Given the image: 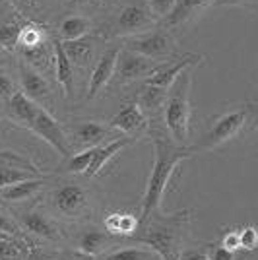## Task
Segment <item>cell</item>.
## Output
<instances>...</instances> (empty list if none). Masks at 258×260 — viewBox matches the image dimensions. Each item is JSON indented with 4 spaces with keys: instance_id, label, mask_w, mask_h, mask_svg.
I'll list each match as a JSON object with an SVG mask.
<instances>
[{
    "instance_id": "cell-1",
    "label": "cell",
    "mask_w": 258,
    "mask_h": 260,
    "mask_svg": "<svg viewBox=\"0 0 258 260\" xmlns=\"http://www.w3.org/2000/svg\"><path fill=\"white\" fill-rule=\"evenodd\" d=\"M192 221V208H184L173 214L155 212L144 223H140V228L130 239L151 249L159 256V260H177L190 235Z\"/></svg>"
},
{
    "instance_id": "cell-2",
    "label": "cell",
    "mask_w": 258,
    "mask_h": 260,
    "mask_svg": "<svg viewBox=\"0 0 258 260\" xmlns=\"http://www.w3.org/2000/svg\"><path fill=\"white\" fill-rule=\"evenodd\" d=\"M151 144H153V165L140 200V214H138L140 223H144L151 214L162 212V204L173 177L177 175L181 163L192 157L186 146H179L162 136H155Z\"/></svg>"
},
{
    "instance_id": "cell-3",
    "label": "cell",
    "mask_w": 258,
    "mask_h": 260,
    "mask_svg": "<svg viewBox=\"0 0 258 260\" xmlns=\"http://www.w3.org/2000/svg\"><path fill=\"white\" fill-rule=\"evenodd\" d=\"M254 120H256V101L250 99L239 105H231L208 124V128L198 138V142H194L192 146H186V148L190 155L221 150L231 142H235L237 138L245 136L254 126Z\"/></svg>"
},
{
    "instance_id": "cell-4",
    "label": "cell",
    "mask_w": 258,
    "mask_h": 260,
    "mask_svg": "<svg viewBox=\"0 0 258 260\" xmlns=\"http://www.w3.org/2000/svg\"><path fill=\"white\" fill-rule=\"evenodd\" d=\"M47 212L60 221L84 223L95 214V200L89 186L80 181H60L47 190Z\"/></svg>"
},
{
    "instance_id": "cell-5",
    "label": "cell",
    "mask_w": 258,
    "mask_h": 260,
    "mask_svg": "<svg viewBox=\"0 0 258 260\" xmlns=\"http://www.w3.org/2000/svg\"><path fill=\"white\" fill-rule=\"evenodd\" d=\"M171 93L163 105V122L169 130L171 138L179 146H186L190 138V120H192V103H190V87H192V68L184 70L177 82L173 84Z\"/></svg>"
},
{
    "instance_id": "cell-6",
    "label": "cell",
    "mask_w": 258,
    "mask_h": 260,
    "mask_svg": "<svg viewBox=\"0 0 258 260\" xmlns=\"http://www.w3.org/2000/svg\"><path fill=\"white\" fill-rule=\"evenodd\" d=\"M14 219L20 225L22 233L35 245H60L64 241V233L58 225V219H54L47 210H41L39 204L14 212Z\"/></svg>"
},
{
    "instance_id": "cell-7",
    "label": "cell",
    "mask_w": 258,
    "mask_h": 260,
    "mask_svg": "<svg viewBox=\"0 0 258 260\" xmlns=\"http://www.w3.org/2000/svg\"><path fill=\"white\" fill-rule=\"evenodd\" d=\"M29 130H31L35 136H39L41 140H45L53 150L60 153L62 157H70L72 155V146H70V140L66 136V128L54 119L53 115L47 111L45 107L39 105L35 117H33L31 124H29Z\"/></svg>"
},
{
    "instance_id": "cell-8",
    "label": "cell",
    "mask_w": 258,
    "mask_h": 260,
    "mask_svg": "<svg viewBox=\"0 0 258 260\" xmlns=\"http://www.w3.org/2000/svg\"><path fill=\"white\" fill-rule=\"evenodd\" d=\"M117 245V237L109 235L105 229H97L93 225H84L72 237V252L80 258L97 260L107 250Z\"/></svg>"
},
{
    "instance_id": "cell-9",
    "label": "cell",
    "mask_w": 258,
    "mask_h": 260,
    "mask_svg": "<svg viewBox=\"0 0 258 260\" xmlns=\"http://www.w3.org/2000/svg\"><path fill=\"white\" fill-rule=\"evenodd\" d=\"M35 177H45L41 167L35 161L14 152H0V188Z\"/></svg>"
},
{
    "instance_id": "cell-10",
    "label": "cell",
    "mask_w": 258,
    "mask_h": 260,
    "mask_svg": "<svg viewBox=\"0 0 258 260\" xmlns=\"http://www.w3.org/2000/svg\"><path fill=\"white\" fill-rule=\"evenodd\" d=\"M109 128L118 130L124 136H128L132 140L146 136L151 130L150 117L142 111V107L138 105V101H128L124 107L118 111L117 115L111 119Z\"/></svg>"
},
{
    "instance_id": "cell-11",
    "label": "cell",
    "mask_w": 258,
    "mask_h": 260,
    "mask_svg": "<svg viewBox=\"0 0 258 260\" xmlns=\"http://www.w3.org/2000/svg\"><path fill=\"white\" fill-rule=\"evenodd\" d=\"M132 53L142 54L150 60H162V58H169L173 56V43L169 33L163 31V29H155V31L144 33L140 37H134L130 39L126 47Z\"/></svg>"
},
{
    "instance_id": "cell-12",
    "label": "cell",
    "mask_w": 258,
    "mask_h": 260,
    "mask_svg": "<svg viewBox=\"0 0 258 260\" xmlns=\"http://www.w3.org/2000/svg\"><path fill=\"white\" fill-rule=\"evenodd\" d=\"M157 68H159V62L150 60V58H146L142 54L132 53L128 49H120L115 76H117L118 84H128V82H134V80L150 78Z\"/></svg>"
},
{
    "instance_id": "cell-13",
    "label": "cell",
    "mask_w": 258,
    "mask_h": 260,
    "mask_svg": "<svg viewBox=\"0 0 258 260\" xmlns=\"http://www.w3.org/2000/svg\"><path fill=\"white\" fill-rule=\"evenodd\" d=\"M66 136L70 140L72 150H87V148H95L105 144L109 136H111V130L107 124L103 122H97V120H80L70 124L66 130Z\"/></svg>"
},
{
    "instance_id": "cell-14",
    "label": "cell",
    "mask_w": 258,
    "mask_h": 260,
    "mask_svg": "<svg viewBox=\"0 0 258 260\" xmlns=\"http://www.w3.org/2000/svg\"><path fill=\"white\" fill-rule=\"evenodd\" d=\"M202 62V56L198 53H186L184 56L177 58L175 62H165V64H159V68L151 74L146 84H151V86L157 87H165V89H171V86L177 82V78L183 74L184 70L188 68H196V66Z\"/></svg>"
},
{
    "instance_id": "cell-15",
    "label": "cell",
    "mask_w": 258,
    "mask_h": 260,
    "mask_svg": "<svg viewBox=\"0 0 258 260\" xmlns=\"http://www.w3.org/2000/svg\"><path fill=\"white\" fill-rule=\"evenodd\" d=\"M118 53H120V47H113V49H109L107 53H103L99 56L97 64L91 70V76H89L87 99H93L95 95H99L111 84V80L115 78V70H117Z\"/></svg>"
},
{
    "instance_id": "cell-16",
    "label": "cell",
    "mask_w": 258,
    "mask_h": 260,
    "mask_svg": "<svg viewBox=\"0 0 258 260\" xmlns=\"http://www.w3.org/2000/svg\"><path fill=\"white\" fill-rule=\"evenodd\" d=\"M153 22V16L150 14V10L142 4H128L124 10L118 14V18L113 22L111 27V35H132L138 33L142 29H146L150 23Z\"/></svg>"
},
{
    "instance_id": "cell-17",
    "label": "cell",
    "mask_w": 258,
    "mask_h": 260,
    "mask_svg": "<svg viewBox=\"0 0 258 260\" xmlns=\"http://www.w3.org/2000/svg\"><path fill=\"white\" fill-rule=\"evenodd\" d=\"M20 91H23L29 99H33L37 105L45 103L47 99H51L53 95V87L49 84V80L39 72L35 70L33 66H29L27 62H20ZM43 107V105H41Z\"/></svg>"
},
{
    "instance_id": "cell-18",
    "label": "cell",
    "mask_w": 258,
    "mask_h": 260,
    "mask_svg": "<svg viewBox=\"0 0 258 260\" xmlns=\"http://www.w3.org/2000/svg\"><path fill=\"white\" fill-rule=\"evenodd\" d=\"M37 109H39V105H37L33 99L27 98L23 91L18 89V91L6 101V105L2 107V111H4V115H8V119L14 120L18 126L29 128L33 117H35V113H37Z\"/></svg>"
},
{
    "instance_id": "cell-19",
    "label": "cell",
    "mask_w": 258,
    "mask_h": 260,
    "mask_svg": "<svg viewBox=\"0 0 258 260\" xmlns=\"http://www.w3.org/2000/svg\"><path fill=\"white\" fill-rule=\"evenodd\" d=\"M53 49H54V78L58 82V86L64 93V99L70 101L74 98V66L68 60L64 54L62 43L58 39H53Z\"/></svg>"
},
{
    "instance_id": "cell-20",
    "label": "cell",
    "mask_w": 258,
    "mask_h": 260,
    "mask_svg": "<svg viewBox=\"0 0 258 260\" xmlns=\"http://www.w3.org/2000/svg\"><path fill=\"white\" fill-rule=\"evenodd\" d=\"M214 0H177L173 10L165 16V27H181L186 22H192Z\"/></svg>"
},
{
    "instance_id": "cell-21",
    "label": "cell",
    "mask_w": 258,
    "mask_h": 260,
    "mask_svg": "<svg viewBox=\"0 0 258 260\" xmlns=\"http://www.w3.org/2000/svg\"><path fill=\"white\" fill-rule=\"evenodd\" d=\"M132 142H134L132 138H128V136H122V138H117V140L105 142V144L97 146L95 155H93V159H91V163H89V167L86 169L84 177H87V179L97 177V175L101 173V171L107 167L109 163H111V159H113L117 153L122 152L126 146H130Z\"/></svg>"
},
{
    "instance_id": "cell-22",
    "label": "cell",
    "mask_w": 258,
    "mask_h": 260,
    "mask_svg": "<svg viewBox=\"0 0 258 260\" xmlns=\"http://www.w3.org/2000/svg\"><path fill=\"white\" fill-rule=\"evenodd\" d=\"M103 228L109 235L117 239H130L136 229L140 228V219L136 214H130V212H109L105 219H103Z\"/></svg>"
},
{
    "instance_id": "cell-23",
    "label": "cell",
    "mask_w": 258,
    "mask_h": 260,
    "mask_svg": "<svg viewBox=\"0 0 258 260\" xmlns=\"http://www.w3.org/2000/svg\"><path fill=\"white\" fill-rule=\"evenodd\" d=\"M45 186H47V179L35 177V179H27L22 183L10 184L6 188H0V198L4 202H10V204H20L23 200H29L35 194H39Z\"/></svg>"
},
{
    "instance_id": "cell-24",
    "label": "cell",
    "mask_w": 258,
    "mask_h": 260,
    "mask_svg": "<svg viewBox=\"0 0 258 260\" xmlns=\"http://www.w3.org/2000/svg\"><path fill=\"white\" fill-rule=\"evenodd\" d=\"M64 54L68 56V60L72 62V66H87L93 58V49L95 43L91 37H80L74 41H60Z\"/></svg>"
},
{
    "instance_id": "cell-25",
    "label": "cell",
    "mask_w": 258,
    "mask_h": 260,
    "mask_svg": "<svg viewBox=\"0 0 258 260\" xmlns=\"http://www.w3.org/2000/svg\"><path fill=\"white\" fill-rule=\"evenodd\" d=\"M47 41H51V37H49V33H47L43 25L37 22H29L22 25L14 51H27V49L39 47V45L47 43Z\"/></svg>"
},
{
    "instance_id": "cell-26",
    "label": "cell",
    "mask_w": 258,
    "mask_h": 260,
    "mask_svg": "<svg viewBox=\"0 0 258 260\" xmlns=\"http://www.w3.org/2000/svg\"><path fill=\"white\" fill-rule=\"evenodd\" d=\"M167 91L165 87H157V86H151V84H144V87L140 89L138 93V105L142 107V111L148 115V113H157L159 109H163L165 101H167Z\"/></svg>"
},
{
    "instance_id": "cell-27",
    "label": "cell",
    "mask_w": 258,
    "mask_h": 260,
    "mask_svg": "<svg viewBox=\"0 0 258 260\" xmlns=\"http://www.w3.org/2000/svg\"><path fill=\"white\" fill-rule=\"evenodd\" d=\"M97 260H159V256L148 247H113Z\"/></svg>"
},
{
    "instance_id": "cell-28",
    "label": "cell",
    "mask_w": 258,
    "mask_h": 260,
    "mask_svg": "<svg viewBox=\"0 0 258 260\" xmlns=\"http://www.w3.org/2000/svg\"><path fill=\"white\" fill-rule=\"evenodd\" d=\"M31 252V245L20 237H6L0 239V260H27Z\"/></svg>"
},
{
    "instance_id": "cell-29",
    "label": "cell",
    "mask_w": 258,
    "mask_h": 260,
    "mask_svg": "<svg viewBox=\"0 0 258 260\" xmlns=\"http://www.w3.org/2000/svg\"><path fill=\"white\" fill-rule=\"evenodd\" d=\"M91 29V23L87 18L82 16H68L62 20L60 27H58V41H74L80 37H86Z\"/></svg>"
},
{
    "instance_id": "cell-30",
    "label": "cell",
    "mask_w": 258,
    "mask_h": 260,
    "mask_svg": "<svg viewBox=\"0 0 258 260\" xmlns=\"http://www.w3.org/2000/svg\"><path fill=\"white\" fill-rule=\"evenodd\" d=\"M95 148H87V150H80L78 153L74 155H70V157H66L64 165H62V173H74V175H80V173H86V169L89 167V163L93 159V155H95Z\"/></svg>"
},
{
    "instance_id": "cell-31",
    "label": "cell",
    "mask_w": 258,
    "mask_h": 260,
    "mask_svg": "<svg viewBox=\"0 0 258 260\" xmlns=\"http://www.w3.org/2000/svg\"><path fill=\"white\" fill-rule=\"evenodd\" d=\"M22 29V23L18 20H8L0 23V49L4 51H14L18 43V35Z\"/></svg>"
},
{
    "instance_id": "cell-32",
    "label": "cell",
    "mask_w": 258,
    "mask_h": 260,
    "mask_svg": "<svg viewBox=\"0 0 258 260\" xmlns=\"http://www.w3.org/2000/svg\"><path fill=\"white\" fill-rule=\"evenodd\" d=\"M239 245L245 252H254L258 245V233L254 225H245L239 229Z\"/></svg>"
},
{
    "instance_id": "cell-33",
    "label": "cell",
    "mask_w": 258,
    "mask_h": 260,
    "mask_svg": "<svg viewBox=\"0 0 258 260\" xmlns=\"http://www.w3.org/2000/svg\"><path fill=\"white\" fill-rule=\"evenodd\" d=\"M0 233H6V235H10V237H20L27 241V237L22 233L20 225L16 223V219L12 216H8L2 208H0ZM27 243H29V241H27ZM29 245H31V243H29Z\"/></svg>"
},
{
    "instance_id": "cell-34",
    "label": "cell",
    "mask_w": 258,
    "mask_h": 260,
    "mask_svg": "<svg viewBox=\"0 0 258 260\" xmlns=\"http://www.w3.org/2000/svg\"><path fill=\"white\" fill-rule=\"evenodd\" d=\"M8 2L23 16H37L43 4V0H8Z\"/></svg>"
},
{
    "instance_id": "cell-35",
    "label": "cell",
    "mask_w": 258,
    "mask_h": 260,
    "mask_svg": "<svg viewBox=\"0 0 258 260\" xmlns=\"http://www.w3.org/2000/svg\"><path fill=\"white\" fill-rule=\"evenodd\" d=\"M204 247L208 260H237L235 252H229L227 249H223L217 241L215 243H204Z\"/></svg>"
},
{
    "instance_id": "cell-36",
    "label": "cell",
    "mask_w": 258,
    "mask_h": 260,
    "mask_svg": "<svg viewBox=\"0 0 258 260\" xmlns=\"http://www.w3.org/2000/svg\"><path fill=\"white\" fill-rule=\"evenodd\" d=\"M223 249H227L229 252H239L241 250V245H239V229H225L221 233V239L217 241Z\"/></svg>"
},
{
    "instance_id": "cell-37",
    "label": "cell",
    "mask_w": 258,
    "mask_h": 260,
    "mask_svg": "<svg viewBox=\"0 0 258 260\" xmlns=\"http://www.w3.org/2000/svg\"><path fill=\"white\" fill-rule=\"evenodd\" d=\"M175 2L177 0H148V4H150L148 10H150V14L153 18H165L173 10Z\"/></svg>"
},
{
    "instance_id": "cell-38",
    "label": "cell",
    "mask_w": 258,
    "mask_h": 260,
    "mask_svg": "<svg viewBox=\"0 0 258 260\" xmlns=\"http://www.w3.org/2000/svg\"><path fill=\"white\" fill-rule=\"evenodd\" d=\"M177 260H208L204 243L202 245H192V247H184L179 252V258Z\"/></svg>"
},
{
    "instance_id": "cell-39",
    "label": "cell",
    "mask_w": 258,
    "mask_h": 260,
    "mask_svg": "<svg viewBox=\"0 0 258 260\" xmlns=\"http://www.w3.org/2000/svg\"><path fill=\"white\" fill-rule=\"evenodd\" d=\"M16 91H18V87L14 84V80L0 72V99L2 101H8Z\"/></svg>"
},
{
    "instance_id": "cell-40",
    "label": "cell",
    "mask_w": 258,
    "mask_h": 260,
    "mask_svg": "<svg viewBox=\"0 0 258 260\" xmlns=\"http://www.w3.org/2000/svg\"><path fill=\"white\" fill-rule=\"evenodd\" d=\"M219 4H229V6H256V0H219Z\"/></svg>"
},
{
    "instance_id": "cell-41",
    "label": "cell",
    "mask_w": 258,
    "mask_h": 260,
    "mask_svg": "<svg viewBox=\"0 0 258 260\" xmlns=\"http://www.w3.org/2000/svg\"><path fill=\"white\" fill-rule=\"evenodd\" d=\"M6 64V51L4 49H0V68Z\"/></svg>"
},
{
    "instance_id": "cell-42",
    "label": "cell",
    "mask_w": 258,
    "mask_h": 260,
    "mask_svg": "<svg viewBox=\"0 0 258 260\" xmlns=\"http://www.w3.org/2000/svg\"><path fill=\"white\" fill-rule=\"evenodd\" d=\"M70 4H84V2H87V0H68Z\"/></svg>"
},
{
    "instance_id": "cell-43",
    "label": "cell",
    "mask_w": 258,
    "mask_h": 260,
    "mask_svg": "<svg viewBox=\"0 0 258 260\" xmlns=\"http://www.w3.org/2000/svg\"><path fill=\"white\" fill-rule=\"evenodd\" d=\"M241 260H254L252 256H245V258H241Z\"/></svg>"
},
{
    "instance_id": "cell-44",
    "label": "cell",
    "mask_w": 258,
    "mask_h": 260,
    "mask_svg": "<svg viewBox=\"0 0 258 260\" xmlns=\"http://www.w3.org/2000/svg\"><path fill=\"white\" fill-rule=\"evenodd\" d=\"M2 115H4V111H2V105H0V119H2Z\"/></svg>"
},
{
    "instance_id": "cell-45",
    "label": "cell",
    "mask_w": 258,
    "mask_h": 260,
    "mask_svg": "<svg viewBox=\"0 0 258 260\" xmlns=\"http://www.w3.org/2000/svg\"><path fill=\"white\" fill-rule=\"evenodd\" d=\"M2 237H6V233H0V239H2Z\"/></svg>"
}]
</instances>
